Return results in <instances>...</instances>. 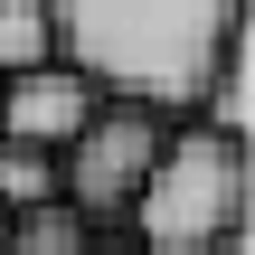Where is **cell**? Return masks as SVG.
Instances as JSON below:
<instances>
[{
  "instance_id": "6da1fadb",
  "label": "cell",
  "mask_w": 255,
  "mask_h": 255,
  "mask_svg": "<svg viewBox=\"0 0 255 255\" xmlns=\"http://www.w3.org/2000/svg\"><path fill=\"white\" fill-rule=\"evenodd\" d=\"M47 19L57 57L104 95L151 114H199L227 38L246 28V0H47Z\"/></svg>"
},
{
  "instance_id": "7a4b0ae2",
  "label": "cell",
  "mask_w": 255,
  "mask_h": 255,
  "mask_svg": "<svg viewBox=\"0 0 255 255\" xmlns=\"http://www.w3.org/2000/svg\"><path fill=\"white\" fill-rule=\"evenodd\" d=\"M123 237L142 255H246V132L208 123V114H170Z\"/></svg>"
},
{
  "instance_id": "3957f363",
  "label": "cell",
  "mask_w": 255,
  "mask_h": 255,
  "mask_svg": "<svg viewBox=\"0 0 255 255\" xmlns=\"http://www.w3.org/2000/svg\"><path fill=\"white\" fill-rule=\"evenodd\" d=\"M161 132H170V114H151V104H95L85 114V132L57 151V199L76 208V218H104V227H123V208H132V189H142V170H151V151H161Z\"/></svg>"
},
{
  "instance_id": "277c9868",
  "label": "cell",
  "mask_w": 255,
  "mask_h": 255,
  "mask_svg": "<svg viewBox=\"0 0 255 255\" xmlns=\"http://www.w3.org/2000/svg\"><path fill=\"white\" fill-rule=\"evenodd\" d=\"M95 104H104V85L76 76L66 57H38V66H9L0 76V132L9 142H38V151H66Z\"/></svg>"
},
{
  "instance_id": "5b68a950",
  "label": "cell",
  "mask_w": 255,
  "mask_h": 255,
  "mask_svg": "<svg viewBox=\"0 0 255 255\" xmlns=\"http://www.w3.org/2000/svg\"><path fill=\"white\" fill-rule=\"evenodd\" d=\"M85 237H95V218H76L66 199H38V208H9L0 255H85Z\"/></svg>"
},
{
  "instance_id": "8992f818",
  "label": "cell",
  "mask_w": 255,
  "mask_h": 255,
  "mask_svg": "<svg viewBox=\"0 0 255 255\" xmlns=\"http://www.w3.org/2000/svg\"><path fill=\"white\" fill-rule=\"evenodd\" d=\"M38 199H57V151L0 132V208H38Z\"/></svg>"
},
{
  "instance_id": "52a82bcc",
  "label": "cell",
  "mask_w": 255,
  "mask_h": 255,
  "mask_svg": "<svg viewBox=\"0 0 255 255\" xmlns=\"http://www.w3.org/2000/svg\"><path fill=\"white\" fill-rule=\"evenodd\" d=\"M38 57H57L47 0H0V76H9V66H38Z\"/></svg>"
},
{
  "instance_id": "ba28073f",
  "label": "cell",
  "mask_w": 255,
  "mask_h": 255,
  "mask_svg": "<svg viewBox=\"0 0 255 255\" xmlns=\"http://www.w3.org/2000/svg\"><path fill=\"white\" fill-rule=\"evenodd\" d=\"M85 255H142L132 237H85Z\"/></svg>"
},
{
  "instance_id": "9c48e42d",
  "label": "cell",
  "mask_w": 255,
  "mask_h": 255,
  "mask_svg": "<svg viewBox=\"0 0 255 255\" xmlns=\"http://www.w3.org/2000/svg\"><path fill=\"white\" fill-rule=\"evenodd\" d=\"M0 227H9V208H0Z\"/></svg>"
}]
</instances>
